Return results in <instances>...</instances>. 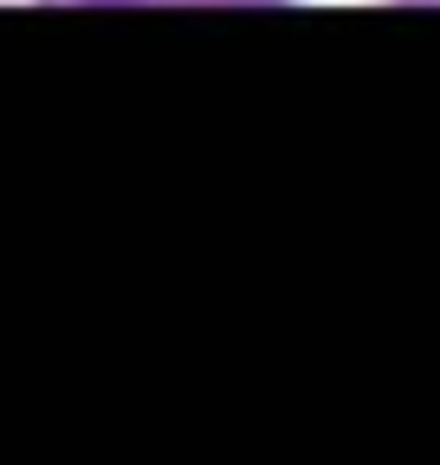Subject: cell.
Wrapping results in <instances>:
<instances>
[{
    "label": "cell",
    "mask_w": 440,
    "mask_h": 465,
    "mask_svg": "<svg viewBox=\"0 0 440 465\" xmlns=\"http://www.w3.org/2000/svg\"><path fill=\"white\" fill-rule=\"evenodd\" d=\"M45 7H279V0H45Z\"/></svg>",
    "instance_id": "1"
},
{
    "label": "cell",
    "mask_w": 440,
    "mask_h": 465,
    "mask_svg": "<svg viewBox=\"0 0 440 465\" xmlns=\"http://www.w3.org/2000/svg\"><path fill=\"white\" fill-rule=\"evenodd\" d=\"M415 7H440V0H415Z\"/></svg>",
    "instance_id": "2"
}]
</instances>
